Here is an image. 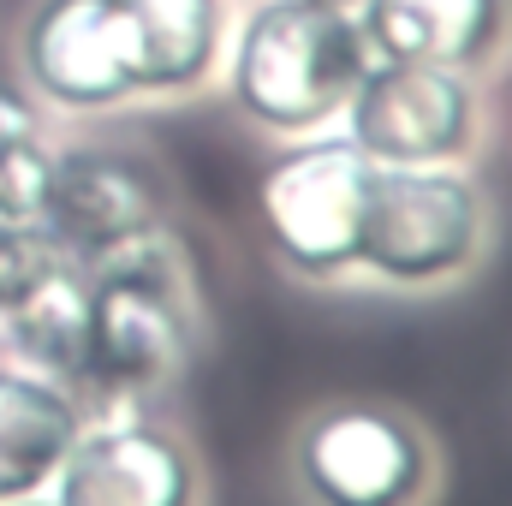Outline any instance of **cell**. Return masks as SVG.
Listing matches in <instances>:
<instances>
[{
  "instance_id": "obj_1",
  "label": "cell",
  "mask_w": 512,
  "mask_h": 506,
  "mask_svg": "<svg viewBox=\"0 0 512 506\" xmlns=\"http://www.w3.org/2000/svg\"><path fill=\"white\" fill-rule=\"evenodd\" d=\"M84 298H90V364H84L90 417L143 411L149 399L173 393L209 352V310L197 292V268L167 227L84 268Z\"/></svg>"
},
{
  "instance_id": "obj_2",
  "label": "cell",
  "mask_w": 512,
  "mask_h": 506,
  "mask_svg": "<svg viewBox=\"0 0 512 506\" xmlns=\"http://www.w3.org/2000/svg\"><path fill=\"white\" fill-rule=\"evenodd\" d=\"M364 72L370 42L358 12L316 0H251L221 54L233 114L280 143L340 126Z\"/></svg>"
},
{
  "instance_id": "obj_3",
  "label": "cell",
  "mask_w": 512,
  "mask_h": 506,
  "mask_svg": "<svg viewBox=\"0 0 512 506\" xmlns=\"http://www.w3.org/2000/svg\"><path fill=\"white\" fill-rule=\"evenodd\" d=\"M280 477L292 506H441L447 453L417 411L346 393L292 417Z\"/></svg>"
},
{
  "instance_id": "obj_4",
  "label": "cell",
  "mask_w": 512,
  "mask_h": 506,
  "mask_svg": "<svg viewBox=\"0 0 512 506\" xmlns=\"http://www.w3.org/2000/svg\"><path fill=\"white\" fill-rule=\"evenodd\" d=\"M495 251V209L471 167H376L352 280L453 292Z\"/></svg>"
},
{
  "instance_id": "obj_5",
  "label": "cell",
  "mask_w": 512,
  "mask_h": 506,
  "mask_svg": "<svg viewBox=\"0 0 512 506\" xmlns=\"http://www.w3.org/2000/svg\"><path fill=\"white\" fill-rule=\"evenodd\" d=\"M376 161L358 155L346 131L286 137L251 191V215L268 256L304 286H346L358 262V227L370 203Z\"/></svg>"
},
{
  "instance_id": "obj_6",
  "label": "cell",
  "mask_w": 512,
  "mask_h": 506,
  "mask_svg": "<svg viewBox=\"0 0 512 506\" xmlns=\"http://www.w3.org/2000/svg\"><path fill=\"white\" fill-rule=\"evenodd\" d=\"M173 221V185L161 161H149L131 143H54L48 203H42V239L60 262L96 268L114 251L161 233Z\"/></svg>"
},
{
  "instance_id": "obj_7",
  "label": "cell",
  "mask_w": 512,
  "mask_h": 506,
  "mask_svg": "<svg viewBox=\"0 0 512 506\" xmlns=\"http://www.w3.org/2000/svg\"><path fill=\"white\" fill-rule=\"evenodd\" d=\"M340 131L376 167H471L483 149V90L471 72L370 60Z\"/></svg>"
},
{
  "instance_id": "obj_8",
  "label": "cell",
  "mask_w": 512,
  "mask_h": 506,
  "mask_svg": "<svg viewBox=\"0 0 512 506\" xmlns=\"http://www.w3.org/2000/svg\"><path fill=\"white\" fill-rule=\"evenodd\" d=\"M54 506H215L197 441L149 411H102L60 459Z\"/></svg>"
},
{
  "instance_id": "obj_9",
  "label": "cell",
  "mask_w": 512,
  "mask_h": 506,
  "mask_svg": "<svg viewBox=\"0 0 512 506\" xmlns=\"http://www.w3.org/2000/svg\"><path fill=\"white\" fill-rule=\"evenodd\" d=\"M18 72L36 102L72 120L143 102L114 0H36L18 30Z\"/></svg>"
},
{
  "instance_id": "obj_10",
  "label": "cell",
  "mask_w": 512,
  "mask_h": 506,
  "mask_svg": "<svg viewBox=\"0 0 512 506\" xmlns=\"http://www.w3.org/2000/svg\"><path fill=\"white\" fill-rule=\"evenodd\" d=\"M370 60L483 72L512 42V0H358Z\"/></svg>"
},
{
  "instance_id": "obj_11",
  "label": "cell",
  "mask_w": 512,
  "mask_h": 506,
  "mask_svg": "<svg viewBox=\"0 0 512 506\" xmlns=\"http://www.w3.org/2000/svg\"><path fill=\"white\" fill-rule=\"evenodd\" d=\"M143 102L197 96L227 54V0H114Z\"/></svg>"
},
{
  "instance_id": "obj_12",
  "label": "cell",
  "mask_w": 512,
  "mask_h": 506,
  "mask_svg": "<svg viewBox=\"0 0 512 506\" xmlns=\"http://www.w3.org/2000/svg\"><path fill=\"white\" fill-rule=\"evenodd\" d=\"M84 423H90V405L72 387L0 358V501L48 495Z\"/></svg>"
},
{
  "instance_id": "obj_13",
  "label": "cell",
  "mask_w": 512,
  "mask_h": 506,
  "mask_svg": "<svg viewBox=\"0 0 512 506\" xmlns=\"http://www.w3.org/2000/svg\"><path fill=\"white\" fill-rule=\"evenodd\" d=\"M0 352L36 376L60 381L84 399V364H90V298L84 268L60 262L12 316H0Z\"/></svg>"
},
{
  "instance_id": "obj_14",
  "label": "cell",
  "mask_w": 512,
  "mask_h": 506,
  "mask_svg": "<svg viewBox=\"0 0 512 506\" xmlns=\"http://www.w3.org/2000/svg\"><path fill=\"white\" fill-rule=\"evenodd\" d=\"M48 173H54V143L48 131H24L0 143V215L42 227V203H48Z\"/></svg>"
},
{
  "instance_id": "obj_15",
  "label": "cell",
  "mask_w": 512,
  "mask_h": 506,
  "mask_svg": "<svg viewBox=\"0 0 512 506\" xmlns=\"http://www.w3.org/2000/svg\"><path fill=\"white\" fill-rule=\"evenodd\" d=\"M54 268H60V256L42 239V227H24V221L0 215V316H12Z\"/></svg>"
},
{
  "instance_id": "obj_16",
  "label": "cell",
  "mask_w": 512,
  "mask_h": 506,
  "mask_svg": "<svg viewBox=\"0 0 512 506\" xmlns=\"http://www.w3.org/2000/svg\"><path fill=\"white\" fill-rule=\"evenodd\" d=\"M24 131H42L36 96H30V90H12V84H0V143H6V137H24Z\"/></svg>"
},
{
  "instance_id": "obj_17",
  "label": "cell",
  "mask_w": 512,
  "mask_h": 506,
  "mask_svg": "<svg viewBox=\"0 0 512 506\" xmlns=\"http://www.w3.org/2000/svg\"><path fill=\"white\" fill-rule=\"evenodd\" d=\"M0 506H54V495H24V501H0Z\"/></svg>"
},
{
  "instance_id": "obj_18",
  "label": "cell",
  "mask_w": 512,
  "mask_h": 506,
  "mask_svg": "<svg viewBox=\"0 0 512 506\" xmlns=\"http://www.w3.org/2000/svg\"><path fill=\"white\" fill-rule=\"evenodd\" d=\"M316 6H346V12H358V0H316Z\"/></svg>"
}]
</instances>
